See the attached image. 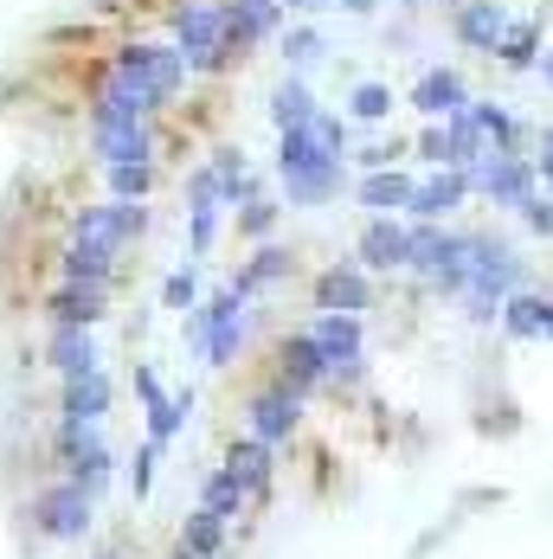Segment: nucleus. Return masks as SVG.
Listing matches in <instances>:
<instances>
[{
	"label": "nucleus",
	"mask_w": 553,
	"mask_h": 559,
	"mask_svg": "<svg viewBox=\"0 0 553 559\" xmlns=\"http://www.w3.org/2000/svg\"><path fill=\"white\" fill-rule=\"evenodd\" d=\"M463 238H470V283H463L457 309H463L470 329H496L502 302L534 283V264L515 251V238H502L496 225H476V231H463Z\"/></svg>",
	"instance_id": "f257e3e1"
},
{
	"label": "nucleus",
	"mask_w": 553,
	"mask_h": 559,
	"mask_svg": "<svg viewBox=\"0 0 553 559\" xmlns=\"http://www.w3.org/2000/svg\"><path fill=\"white\" fill-rule=\"evenodd\" d=\"M348 187V155H329L316 129H276V200L283 206H329Z\"/></svg>",
	"instance_id": "f03ea898"
},
{
	"label": "nucleus",
	"mask_w": 553,
	"mask_h": 559,
	"mask_svg": "<svg viewBox=\"0 0 553 559\" xmlns=\"http://www.w3.org/2000/svg\"><path fill=\"white\" fill-rule=\"evenodd\" d=\"M167 39L187 58L193 78H225L238 64L225 52V0H174L167 7Z\"/></svg>",
	"instance_id": "7ed1b4c3"
},
{
	"label": "nucleus",
	"mask_w": 553,
	"mask_h": 559,
	"mask_svg": "<svg viewBox=\"0 0 553 559\" xmlns=\"http://www.w3.org/2000/svg\"><path fill=\"white\" fill-rule=\"evenodd\" d=\"M104 58H116L129 78H142V84H149V97H155L162 110L180 104V91H187V78H193V71H187V58L174 52V39H142V33H136V39H116Z\"/></svg>",
	"instance_id": "20e7f679"
},
{
	"label": "nucleus",
	"mask_w": 553,
	"mask_h": 559,
	"mask_svg": "<svg viewBox=\"0 0 553 559\" xmlns=\"http://www.w3.org/2000/svg\"><path fill=\"white\" fill-rule=\"evenodd\" d=\"M136 116H162V104L149 97L142 78H129L116 58H104L91 71V91H84V129H104V122H136Z\"/></svg>",
	"instance_id": "39448f33"
},
{
	"label": "nucleus",
	"mask_w": 553,
	"mask_h": 559,
	"mask_svg": "<svg viewBox=\"0 0 553 559\" xmlns=\"http://www.w3.org/2000/svg\"><path fill=\"white\" fill-rule=\"evenodd\" d=\"M149 200H91V206H78L71 213V238H84V245H110V251H136L142 238H149Z\"/></svg>",
	"instance_id": "423d86ee"
},
{
	"label": "nucleus",
	"mask_w": 553,
	"mask_h": 559,
	"mask_svg": "<svg viewBox=\"0 0 553 559\" xmlns=\"http://www.w3.org/2000/svg\"><path fill=\"white\" fill-rule=\"evenodd\" d=\"M58 469H64V483H78L91 502L110 489V476H116V456L110 444H104V431L97 425H78V418H58Z\"/></svg>",
	"instance_id": "0eeeda50"
},
{
	"label": "nucleus",
	"mask_w": 553,
	"mask_h": 559,
	"mask_svg": "<svg viewBox=\"0 0 553 559\" xmlns=\"http://www.w3.org/2000/svg\"><path fill=\"white\" fill-rule=\"evenodd\" d=\"M26 521H33V534H46V540H84L91 527H97V502L78 489V483H46L33 502H26Z\"/></svg>",
	"instance_id": "6e6552de"
},
{
	"label": "nucleus",
	"mask_w": 553,
	"mask_h": 559,
	"mask_svg": "<svg viewBox=\"0 0 553 559\" xmlns=\"http://www.w3.org/2000/svg\"><path fill=\"white\" fill-rule=\"evenodd\" d=\"M528 193H541L534 155H490L483 168H470V200H483L496 213H521Z\"/></svg>",
	"instance_id": "1a4fd4ad"
},
{
	"label": "nucleus",
	"mask_w": 553,
	"mask_h": 559,
	"mask_svg": "<svg viewBox=\"0 0 553 559\" xmlns=\"http://www.w3.org/2000/svg\"><path fill=\"white\" fill-rule=\"evenodd\" d=\"M283 20H290L283 0H225V52L245 64L258 46H276Z\"/></svg>",
	"instance_id": "9d476101"
},
{
	"label": "nucleus",
	"mask_w": 553,
	"mask_h": 559,
	"mask_svg": "<svg viewBox=\"0 0 553 559\" xmlns=\"http://www.w3.org/2000/svg\"><path fill=\"white\" fill-rule=\"evenodd\" d=\"M91 135V162L116 168V162H155L162 155V116H136V122H104L84 129Z\"/></svg>",
	"instance_id": "9b49d317"
},
{
	"label": "nucleus",
	"mask_w": 553,
	"mask_h": 559,
	"mask_svg": "<svg viewBox=\"0 0 553 559\" xmlns=\"http://www.w3.org/2000/svg\"><path fill=\"white\" fill-rule=\"evenodd\" d=\"M548 26H553V0H534L528 13H515L502 26V46H496V64L508 78H534V64L548 52Z\"/></svg>",
	"instance_id": "f8f14e48"
},
{
	"label": "nucleus",
	"mask_w": 553,
	"mask_h": 559,
	"mask_svg": "<svg viewBox=\"0 0 553 559\" xmlns=\"http://www.w3.org/2000/svg\"><path fill=\"white\" fill-rule=\"evenodd\" d=\"M245 425H251V438H264L271 450L296 444V431H303V399L290 386H276V380H264V386L245 399Z\"/></svg>",
	"instance_id": "ddd939ff"
},
{
	"label": "nucleus",
	"mask_w": 553,
	"mask_h": 559,
	"mask_svg": "<svg viewBox=\"0 0 553 559\" xmlns=\"http://www.w3.org/2000/svg\"><path fill=\"white\" fill-rule=\"evenodd\" d=\"M508 20H515L508 0H457V7H450V39L470 58H490V64H496V46H502V26H508Z\"/></svg>",
	"instance_id": "4468645a"
},
{
	"label": "nucleus",
	"mask_w": 553,
	"mask_h": 559,
	"mask_svg": "<svg viewBox=\"0 0 553 559\" xmlns=\"http://www.w3.org/2000/svg\"><path fill=\"white\" fill-rule=\"evenodd\" d=\"M405 238H412L405 213H367L361 238H354V264H361V271H374V277L405 271Z\"/></svg>",
	"instance_id": "2eb2a0df"
},
{
	"label": "nucleus",
	"mask_w": 553,
	"mask_h": 559,
	"mask_svg": "<svg viewBox=\"0 0 553 559\" xmlns=\"http://www.w3.org/2000/svg\"><path fill=\"white\" fill-rule=\"evenodd\" d=\"M276 386H290L296 399H309V392L329 386V354L316 347V335L309 329H296V335L276 341V367H271Z\"/></svg>",
	"instance_id": "dca6fc26"
},
{
	"label": "nucleus",
	"mask_w": 553,
	"mask_h": 559,
	"mask_svg": "<svg viewBox=\"0 0 553 559\" xmlns=\"http://www.w3.org/2000/svg\"><path fill=\"white\" fill-rule=\"evenodd\" d=\"M476 91H470V78L457 71V64H425L419 78H412V91H405V104L425 116V122H444V116H457L470 104Z\"/></svg>",
	"instance_id": "f3484780"
},
{
	"label": "nucleus",
	"mask_w": 553,
	"mask_h": 559,
	"mask_svg": "<svg viewBox=\"0 0 553 559\" xmlns=\"http://www.w3.org/2000/svg\"><path fill=\"white\" fill-rule=\"evenodd\" d=\"M463 200H470V168H425L412 200H405V219H450Z\"/></svg>",
	"instance_id": "a211bd4d"
},
{
	"label": "nucleus",
	"mask_w": 553,
	"mask_h": 559,
	"mask_svg": "<svg viewBox=\"0 0 553 559\" xmlns=\"http://www.w3.org/2000/svg\"><path fill=\"white\" fill-rule=\"evenodd\" d=\"M374 296H380V289H374V271H361L354 258H348V264H329L322 277L309 283V302H316V309H348V316H367Z\"/></svg>",
	"instance_id": "6ab92c4d"
},
{
	"label": "nucleus",
	"mask_w": 553,
	"mask_h": 559,
	"mask_svg": "<svg viewBox=\"0 0 553 559\" xmlns=\"http://www.w3.org/2000/svg\"><path fill=\"white\" fill-rule=\"evenodd\" d=\"M110 283H64L46 296V322H64V329H97V322H110Z\"/></svg>",
	"instance_id": "aec40b11"
},
{
	"label": "nucleus",
	"mask_w": 553,
	"mask_h": 559,
	"mask_svg": "<svg viewBox=\"0 0 553 559\" xmlns=\"http://www.w3.org/2000/svg\"><path fill=\"white\" fill-rule=\"evenodd\" d=\"M225 469H232V476L245 483V496H251V508H264V502H271V483H276V450L264 444V438H251V431H245V438H232V444H225Z\"/></svg>",
	"instance_id": "412c9836"
},
{
	"label": "nucleus",
	"mask_w": 553,
	"mask_h": 559,
	"mask_svg": "<svg viewBox=\"0 0 553 559\" xmlns=\"http://www.w3.org/2000/svg\"><path fill=\"white\" fill-rule=\"evenodd\" d=\"M470 116L483 122L490 155H534V122H528V116H515L502 97H470Z\"/></svg>",
	"instance_id": "4be33fe9"
},
{
	"label": "nucleus",
	"mask_w": 553,
	"mask_h": 559,
	"mask_svg": "<svg viewBox=\"0 0 553 559\" xmlns=\"http://www.w3.org/2000/svg\"><path fill=\"white\" fill-rule=\"evenodd\" d=\"M290 271H296V251L276 245V238H264V245H251V258H245L225 283L251 302V296H264V289H276V283H290Z\"/></svg>",
	"instance_id": "5701e85b"
},
{
	"label": "nucleus",
	"mask_w": 553,
	"mask_h": 559,
	"mask_svg": "<svg viewBox=\"0 0 553 559\" xmlns=\"http://www.w3.org/2000/svg\"><path fill=\"white\" fill-rule=\"evenodd\" d=\"M412 187H419V174L405 168V162L374 168V174H354V206H361V213H405Z\"/></svg>",
	"instance_id": "b1692460"
},
{
	"label": "nucleus",
	"mask_w": 553,
	"mask_h": 559,
	"mask_svg": "<svg viewBox=\"0 0 553 559\" xmlns=\"http://www.w3.org/2000/svg\"><path fill=\"white\" fill-rule=\"evenodd\" d=\"M110 399H116V380L104 373V367H91V373H78V380H64V386H58V418H78V425H104Z\"/></svg>",
	"instance_id": "393cba45"
},
{
	"label": "nucleus",
	"mask_w": 553,
	"mask_h": 559,
	"mask_svg": "<svg viewBox=\"0 0 553 559\" xmlns=\"http://www.w3.org/2000/svg\"><path fill=\"white\" fill-rule=\"evenodd\" d=\"M276 58H283V71H296V78L322 71V64H329V39H322V26L290 13V20H283V33H276Z\"/></svg>",
	"instance_id": "a878e982"
},
{
	"label": "nucleus",
	"mask_w": 553,
	"mask_h": 559,
	"mask_svg": "<svg viewBox=\"0 0 553 559\" xmlns=\"http://www.w3.org/2000/svg\"><path fill=\"white\" fill-rule=\"evenodd\" d=\"M322 110V97L309 91V78H296V71H283L271 84V97H264V116H271V129H303V122H316Z\"/></svg>",
	"instance_id": "bb28decb"
},
{
	"label": "nucleus",
	"mask_w": 553,
	"mask_h": 559,
	"mask_svg": "<svg viewBox=\"0 0 553 559\" xmlns=\"http://www.w3.org/2000/svg\"><path fill=\"white\" fill-rule=\"evenodd\" d=\"M46 367H52L58 380H78V373L104 367V360H97V335H91V329H64V322H52V335H46Z\"/></svg>",
	"instance_id": "cd10ccee"
},
{
	"label": "nucleus",
	"mask_w": 553,
	"mask_h": 559,
	"mask_svg": "<svg viewBox=\"0 0 553 559\" xmlns=\"http://www.w3.org/2000/svg\"><path fill=\"white\" fill-rule=\"evenodd\" d=\"M309 335H316V347L329 354V367H334V360L367 354V322H361V316H348V309H316Z\"/></svg>",
	"instance_id": "c85d7f7f"
},
{
	"label": "nucleus",
	"mask_w": 553,
	"mask_h": 559,
	"mask_svg": "<svg viewBox=\"0 0 553 559\" xmlns=\"http://www.w3.org/2000/svg\"><path fill=\"white\" fill-rule=\"evenodd\" d=\"M245 347H251V309H245V316H213V329L200 341V360H207L213 373H225V367L245 360Z\"/></svg>",
	"instance_id": "c756f323"
},
{
	"label": "nucleus",
	"mask_w": 553,
	"mask_h": 559,
	"mask_svg": "<svg viewBox=\"0 0 553 559\" xmlns=\"http://www.w3.org/2000/svg\"><path fill=\"white\" fill-rule=\"evenodd\" d=\"M392 84H380V78H361V84H348V97H341V116L354 122V129H380V122H392Z\"/></svg>",
	"instance_id": "7c9ffc66"
},
{
	"label": "nucleus",
	"mask_w": 553,
	"mask_h": 559,
	"mask_svg": "<svg viewBox=\"0 0 553 559\" xmlns=\"http://www.w3.org/2000/svg\"><path fill=\"white\" fill-rule=\"evenodd\" d=\"M444 135H450V168H483V162H490V135H483V122L470 116V104L457 116H444Z\"/></svg>",
	"instance_id": "2f4dec72"
},
{
	"label": "nucleus",
	"mask_w": 553,
	"mask_h": 559,
	"mask_svg": "<svg viewBox=\"0 0 553 559\" xmlns=\"http://www.w3.org/2000/svg\"><path fill=\"white\" fill-rule=\"evenodd\" d=\"M200 508H207V514H220V521H238V514H251V496H245V483L220 463V469H207V476H200Z\"/></svg>",
	"instance_id": "473e14b6"
},
{
	"label": "nucleus",
	"mask_w": 553,
	"mask_h": 559,
	"mask_svg": "<svg viewBox=\"0 0 553 559\" xmlns=\"http://www.w3.org/2000/svg\"><path fill=\"white\" fill-rule=\"evenodd\" d=\"M541 302H548V289H515L508 302H502V316H496V329L508 341H541Z\"/></svg>",
	"instance_id": "72a5a7b5"
},
{
	"label": "nucleus",
	"mask_w": 553,
	"mask_h": 559,
	"mask_svg": "<svg viewBox=\"0 0 553 559\" xmlns=\"http://www.w3.org/2000/svg\"><path fill=\"white\" fill-rule=\"evenodd\" d=\"M180 547L200 554V559H225V547H232V521L207 514V508H193V514L180 521Z\"/></svg>",
	"instance_id": "f704fd0d"
},
{
	"label": "nucleus",
	"mask_w": 553,
	"mask_h": 559,
	"mask_svg": "<svg viewBox=\"0 0 553 559\" xmlns=\"http://www.w3.org/2000/svg\"><path fill=\"white\" fill-rule=\"evenodd\" d=\"M142 418H149V444L167 450L180 431H187V418H193V392H167L162 405H149Z\"/></svg>",
	"instance_id": "c9c22d12"
},
{
	"label": "nucleus",
	"mask_w": 553,
	"mask_h": 559,
	"mask_svg": "<svg viewBox=\"0 0 553 559\" xmlns=\"http://www.w3.org/2000/svg\"><path fill=\"white\" fill-rule=\"evenodd\" d=\"M104 193L110 200H149L155 193V162H116V168H104Z\"/></svg>",
	"instance_id": "e433bc0d"
},
{
	"label": "nucleus",
	"mask_w": 553,
	"mask_h": 559,
	"mask_svg": "<svg viewBox=\"0 0 553 559\" xmlns=\"http://www.w3.org/2000/svg\"><path fill=\"white\" fill-rule=\"evenodd\" d=\"M276 219H283V200H276V193H258L251 206H238V213H232V225H238V238H245V245H264V238L276 231Z\"/></svg>",
	"instance_id": "4c0bfd02"
},
{
	"label": "nucleus",
	"mask_w": 553,
	"mask_h": 559,
	"mask_svg": "<svg viewBox=\"0 0 553 559\" xmlns=\"http://www.w3.org/2000/svg\"><path fill=\"white\" fill-rule=\"evenodd\" d=\"M220 200H187V245H193V258H207L213 245H220Z\"/></svg>",
	"instance_id": "58836bf2"
},
{
	"label": "nucleus",
	"mask_w": 553,
	"mask_h": 559,
	"mask_svg": "<svg viewBox=\"0 0 553 559\" xmlns=\"http://www.w3.org/2000/svg\"><path fill=\"white\" fill-rule=\"evenodd\" d=\"M405 148H412V142H399V135H374V142H354V148H348V168H354V174L392 168V162H405Z\"/></svg>",
	"instance_id": "ea45409f"
},
{
	"label": "nucleus",
	"mask_w": 553,
	"mask_h": 559,
	"mask_svg": "<svg viewBox=\"0 0 553 559\" xmlns=\"http://www.w3.org/2000/svg\"><path fill=\"white\" fill-rule=\"evenodd\" d=\"M193 302H200V271H193V264L167 271V283H162V309H174V316H187Z\"/></svg>",
	"instance_id": "a19ab883"
},
{
	"label": "nucleus",
	"mask_w": 553,
	"mask_h": 559,
	"mask_svg": "<svg viewBox=\"0 0 553 559\" xmlns=\"http://www.w3.org/2000/svg\"><path fill=\"white\" fill-rule=\"evenodd\" d=\"M405 155H412L419 168H450V135H444V122H425V129H419V142H412Z\"/></svg>",
	"instance_id": "79ce46f5"
},
{
	"label": "nucleus",
	"mask_w": 553,
	"mask_h": 559,
	"mask_svg": "<svg viewBox=\"0 0 553 559\" xmlns=\"http://www.w3.org/2000/svg\"><path fill=\"white\" fill-rule=\"evenodd\" d=\"M309 129H316V142H322L329 155H348V148H354V122H348V116L316 110V122H309Z\"/></svg>",
	"instance_id": "37998d69"
},
{
	"label": "nucleus",
	"mask_w": 553,
	"mask_h": 559,
	"mask_svg": "<svg viewBox=\"0 0 553 559\" xmlns=\"http://www.w3.org/2000/svg\"><path fill=\"white\" fill-rule=\"evenodd\" d=\"M521 225H528V238H548V245H553V193H548V187L521 200Z\"/></svg>",
	"instance_id": "c03bdc74"
},
{
	"label": "nucleus",
	"mask_w": 553,
	"mask_h": 559,
	"mask_svg": "<svg viewBox=\"0 0 553 559\" xmlns=\"http://www.w3.org/2000/svg\"><path fill=\"white\" fill-rule=\"evenodd\" d=\"M155 463H162V444H142V450H136V463H129V489H136V502L155 489Z\"/></svg>",
	"instance_id": "a18cd8bd"
},
{
	"label": "nucleus",
	"mask_w": 553,
	"mask_h": 559,
	"mask_svg": "<svg viewBox=\"0 0 553 559\" xmlns=\"http://www.w3.org/2000/svg\"><path fill=\"white\" fill-rule=\"evenodd\" d=\"M207 162H213V174H220V187H225V180H238V174L251 168V155H245L238 142H213V155H207Z\"/></svg>",
	"instance_id": "49530a36"
},
{
	"label": "nucleus",
	"mask_w": 553,
	"mask_h": 559,
	"mask_svg": "<svg viewBox=\"0 0 553 559\" xmlns=\"http://www.w3.org/2000/svg\"><path fill=\"white\" fill-rule=\"evenodd\" d=\"M136 399H142V412H149V405H162V399H167V386L155 380V367H136Z\"/></svg>",
	"instance_id": "de8ad7c7"
},
{
	"label": "nucleus",
	"mask_w": 553,
	"mask_h": 559,
	"mask_svg": "<svg viewBox=\"0 0 553 559\" xmlns=\"http://www.w3.org/2000/svg\"><path fill=\"white\" fill-rule=\"evenodd\" d=\"M334 7H341V13H354V20H374L387 0H334Z\"/></svg>",
	"instance_id": "09e8293b"
},
{
	"label": "nucleus",
	"mask_w": 553,
	"mask_h": 559,
	"mask_svg": "<svg viewBox=\"0 0 553 559\" xmlns=\"http://www.w3.org/2000/svg\"><path fill=\"white\" fill-rule=\"evenodd\" d=\"M534 174H541V187L553 193V148H534Z\"/></svg>",
	"instance_id": "8fccbe9b"
},
{
	"label": "nucleus",
	"mask_w": 553,
	"mask_h": 559,
	"mask_svg": "<svg viewBox=\"0 0 553 559\" xmlns=\"http://www.w3.org/2000/svg\"><path fill=\"white\" fill-rule=\"evenodd\" d=\"M534 78H541V91H548V97H553V46H548V52H541V64H534Z\"/></svg>",
	"instance_id": "3c124183"
},
{
	"label": "nucleus",
	"mask_w": 553,
	"mask_h": 559,
	"mask_svg": "<svg viewBox=\"0 0 553 559\" xmlns=\"http://www.w3.org/2000/svg\"><path fill=\"white\" fill-rule=\"evenodd\" d=\"M541 335L553 341V289H548V302H541Z\"/></svg>",
	"instance_id": "603ef678"
},
{
	"label": "nucleus",
	"mask_w": 553,
	"mask_h": 559,
	"mask_svg": "<svg viewBox=\"0 0 553 559\" xmlns=\"http://www.w3.org/2000/svg\"><path fill=\"white\" fill-rule=\"evenodd\" d=\"M534 148H553V122H541V129H534Z\"/></svg>",
	"instance_id": "864d4df0"
},
{
	"label": "nucleus",
	"mask_w": 553,
	"mask_h": 559,
	"mask_svg": "<svg viewBox=\"0 0 553 559\" xmlns=\"http://www.w3.org/2000/svg\"><path fill=\"white\" fill-rule=\"evenodd\" d=\"M167 559H200V554H187V547H174V554H167Z\"/></svg>",
	"instance_id": "5fc2aeb1"
},
{
	"label": "nucleus",
	"mask_w": 553,
	"mask_h": 559,
	"mask_svg": "<svg viewBox=\"0 0 553 559\" xmlns=\"http://www.w3.org/2000/svg\"><path fill=\"white\" fill-rule=\"evenodd\" d=\"M97 559H122V554H97Z\"/></svg>",
	"instance_id": "6e6d98bb"
},
{
	"label": "nucleus",
	"mask_w": 553,
	"mask_h": 559,
	"mask_svg": "<svg viewBox=\"0 0 553 559\" xmlns=\"http://www.w3.org/2000/svg\"><path fill=\"white\" fill-rule=\"evenodd\" d=\"M444 7H457V0H444Z\"/></svg>",
	"instance_id": "4d7b16f0"
},
{
	"label": "nucleus",
	"mask_w": 553,
	"mask_h": 559,
	"mask_svg": "<svg viewBox=\"0 0 553 559\" xmlns=\"http://www.w3.org/2000/svg\"><path fill=\"white\" fill-rule=\"evenodd\" d=\"M329 7H334V0H329Z\"/></svg>",
	"instance_id": "13d9d810"
}]
</instances>
